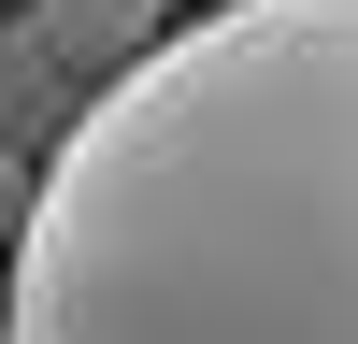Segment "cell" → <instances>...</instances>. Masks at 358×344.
Listing matches in <instances>:
<instances>
[{
  "instance_id": "obj_1",
  "label": "cell",
  "mask_w": 358,
  "mask_h": 344,
  "mask_svg": "<svg viewBox=\"0 0 358 344\" xmlns=\"http://www.w3.org/2000/svg\"><path fill=\"white\" fill-rule=\"evenodd\" d=\"M0 344H358V0H229L86 86Z\"/></svg>"
},
{
  "instance_id": "obj_2",
  "label": "cell",
  "mask_w": 358,
  "mask_h": 344,
  "mask_svg": "<svg viewBox=\"0 0 358 344\" xmlns=\"http://www.w3.org/2000/svg\"><path fill=\"white\" fill-rule=\"evenodd\" d=\"M29 29L57 43V72L115 86L129 57H158V43H172V0H29Z\"/></svg>"
},
{
  "instance_id": "obj_3",
  "label": "cell",
  "mask_w": 358,
  "mask_h": 344,
  "mask_svg": "<svg viewBox=\"0 0 358 344\" xmlns=\"http://www.w3.org/2000/svg\"><path fill=\"white\" fill-rule=\"evenodd\" d=\"M72 115H86V72H57V43L15 15V29H0V143H15V158H43Z\"/></svg>"
},
{
  "instance_id": "obj_4",
  "label": "cell",
  "mask_w": 358,
  "mask_h": 344,
  "mask_svg": "<svg viewBox=\"0 0 358 344\" xmlns=\"http://www.w3.org/2000/svg\"><path fill=\"white\" fill-rule=\"evenodd\" d=\"M29 187H43V158H15V143H0V258H15V229H29Z\"/></svg>"
}]
</instances>
